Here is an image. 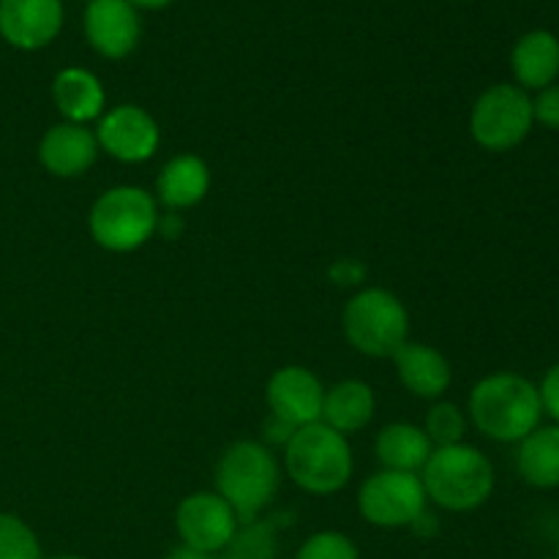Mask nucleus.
I'll list each match as a JSON object with an SVG mask.
<instances>
[{
    "instance_id": "nucleus-14",
    "label": "nucleus",
    "mask_w": 559,
    "mask_h": 559,
    "mask_svg": "<svg viewBox=\"0 0 559 559\" xmlns=\"http://www.w3.org/2000/svg\"><path fill=\"white\" fill-rule=\"evenodd\" d=\"M98 153H102V147H98L96 131L80 123H66V120L49 126L38 142L41 167L63 180L85 175L96 164Z\"/></svg>"
},
{
    "instance_id": "nucleus-25",
    "label": "nucleus",
    "mask_w": 559,
    "mask_h": 559,
    "mask_svg": "<svg viewBox=\"0 0 559 559\" xmlns=\"http://www.w3.org/2000/svg\"><path fill=\"white\" fill-rule=\"evenodd\" d=\"M295 559H360V549L349 535L338 530H322L300 544Z\"/></svg>"
},
{
    "instance_id": "nucleus-1",
    "label": "nucleus",
    "mask_w": 559,
    "mask_h": 559,
    "mask_svg": "<svg viewBox=\"0 0 559 559\" xmlns=\"http://www.w3.org/2000/svg\"><path fill=\"white\" fill-rule=\"evenodd\" d=\"M467 415L475 429L495 442H522L544 418V404L535 382L513 371H497L475 382Z\"/></svg>"
},
{
    "instance_id": "nucleus-31",
    "label": "nucleus",
    "mask_w": 559,
    "mask_h": 559,
    "mask_svg": "<svg viewBox=\"0 0 559 559\" xmlns=\"http://www.w3.org/2000/svg\"><path fill=\"white\" fill-rule=\"evenodd\" d=\"M49 559H85V557H80V555H58V557H49Z\"/></svg>"
},
{
    "instance_id": "nucleus-17",
    "label": "nucleus",
    "mask_w": 559,
    "mask_h": 559,
    "mask_svg": "<svg viewBox=\"0 0 559 559\" xmlns=\"http://www.w3.org/2000/svg\"><path fill=\"white\" fill-rule=\"evenodd\" d=\"M52 102L66 123L87 126L104 115L107 91L91 69L66 66L52 80Z\"/></svg>"
},
{
    "instance_id": "nucleus-18",
    "label": "nucleus",
    "mask_w": 559,
    "mask_h": 559,
    "mask_svg": "<svg viewBox=\"0 0 559 559\" xmlns=\"http://www.w3.org/2000/svg\"><path fill=\"white\" fill-rule=\"evenodd\" d=\"M511 71L516 80L513 85L527 93L555 85L559 76V38L544 27L519 36L511 49Z\"/></svg>"
},
{
    "instance_id": "nucleus-28",
    "label": "nucleus",
    "mask_w": 559,
    "mask_h": 559,
    "mask_svg": "<svg viewBox=\"0 0 559 559\" xmlns=\"http://www.w3.org/2000/svg\"><path fill=\"white\" fill-rule=\"evenodd\" d=\"M156 233H164V235H167V238L175 240L180 233H183V218H180L178 213H173V211H169V222L164 216H158Z\"/></svg>"
},
{
    "instance_id": "nucleus-5",
    "label": "nucleus",
    "mask_w": 559,
    "mask_h": 559,
    "mask_svg": "<svg viewBox=\"0 0 559 559\" xmlns=\"http://www.w3.org/2000/svg\"><path fill=\"white\" fill-rule=\"evenodd\" d=\"M158 202L142 186H112L96 197L87 213L93 243L112 254H131L156 235Z\"/></svg>"
},
{
    "instance_id": "nucleus-10",
    "label": "nucleus",
    "mask_w": 559,
    "mask_h": 559,
    "mask_svg": "<svg viewBox=\"0 0 559 559\" xmlns=\"http://www.w3.org/2000/svg\"><path fill=\"white\" fill-rule=\"evenodd\" d=\"M240 522L233 508L216 491H194L175 508V530L180 544L205 555H222L229 549Z\"/></svg>"
},
{
    "instance_id": "nucleus-32",
    "label": "nucleus",
    "mask_w": 559,
    "mask_h": 559,
    "mask_svg": "<svg viewBox=\"0 0 559 559\" xmlns=\"http://www.w3.org/2000/svg\"><path fill=\"white\" fill-rule=\"evenodd\" d=\"M213 559H238L235 555H229V551H222V555H216Z\"/></svg>"
},
{
    "instance_id": "nucleus-15",
    "label": "nucleus",
    "mask_w": 559,
    "mask_h": 559,
    "mask_svg": "<svg viewBox=\"0 0 559 559\" xmlns=\"http://www.w3.org/2000/svg\"><path fill=\"white\" fill-rule=\"evenodd\" d=\"M393 366L404 391L426 402H440L453 382L451 360L429 344L404 342L393 355Z\"/></svg>"
},
{
    "instance_id": "nucleus-34",
    "label": "nucleus",
    "mask_w": 559,
    "mask_h": 559,
    "mask_svg": "<svg viewBox=\"0 0 559 559\" xmlns=\"http://www.w3.org/2000/svg\"><path fill=\"white\" fill-rule=\"evenodd\" d=\"M544 559H557V557H544Z\"/></svg>"
},
{
    "instance_id": "nucleus-6",
    "label": "nucleus",
    "mask_w": 559,
    "mask_h": 559,
    "mask_svg": "<svg viewBox=\"0 0 559 559\" xmlns=\"http://www.w3.org/2000/svg\"><path fill=\"white\" fill-rule=\"evenodd\" d=\"M344 338L366 358H393L409 342V311L399 295L385 287H366L347 300L342 311Z\"/></svg>"
},
{
    "instance_id": "nucleus-33",
    "label": "nucleus",
    "mask_w": 559,
    "mask_h": 559,
    "mask_svg": "<svg viewBox=\"0 0 559 559\" xmlns=\"http://www.w3.org/2000/svg\"><path fill=\"white\" fill-rule=\"evenodd\" d=\"M555 557L559 559V540H557V551H555Z\"/></svg>"
},
{
    "instance_id": "nucleus-16",
    "label": "nucleus",
    "mask_w": 559,
    "mask_h": 559,
    "mask_svg": "<svg viewBox=\"0 0 559 559\" xmlns=\"http://www.w3.org/2000/svg\"><path fill=\"white\" fill-rule=\"evenodd\" d=\"M211 167L194 153L169 158L156 178V202L167 211H191L211 194Z\"/></svg>"
},
{
    "instance_id": "nucleus-9",
    "label": "nucleus",
    "mask_w": 559,
    "mask_h": 559,
    "mask_svg": "<svg viewBox=\"0 0 559 559\" xmlns=\"http://www.w3.org/2000/svg\"><path fill=\"white\" fill-rule=\"evenodd\" d=\"M98 147L120 164H145L162 145L156 118L140 104H118L96 120Z\"/></svg>"
},
{
    "instance_id": "nucleus-29",
    "label": "nucleus",
    "mask_w": 559,
    "mask_h": 559,
    "mask_svg": "<svg viewBox=\"0 0 559 559\" xmlns=\"http://www.w3.org/2000/svg\"><path fill=\"white\" fill-rule=\"evenodd\" d=\"M213 557L216 555H205V551H197V549H191V546L178 544L175 549L167 551V557L164 559H213Z\"/></svg>"
},
{
    "instance_id": "nucleus-21",
    "label": "nucleus",
    "mask_w": 559,
    "mask_h": 559,
    "mask_svg": "<svg viewBox=\"0 0 559 559\" xmlns=\"http://www.w3.org/2000/svg\"><path fill=\"white\" fill-rule=\"evenodd\" d=\"M516 469L533 489H559V426H538L519 442Z\"/></svg>"
},
{
    "instance_id": "nucleus-12",
    "label": "nucleus",
    "mask_w": 559,
    "mask_h": 559,
    "mask_svg": "<svg viewBox=\"0 0 559 559\" xmlns=\"http://www.w3.org/2000/svg\"><path fill=\"white\" fill-rule=\"evenodd\" d=\"M325 385L306 366H282L265 385V402L273 418L284 420L293 429L320 424Z\"/></svg>"
},
{
    "instance_id": "nucleus-30",
    "label": "nucleus",
    "mask_w": 559,
    "mask_h": 559,
    "mask_svg": "<svg viewBox=\"0 0 559 559\" xmlns=\"http://www.w3.org/2000/svg\"><path fill=\"white\" fill-rule=\"evenodd\" d=\"M129 3L134 5L136 11H162V9H169L175 0H129Z\"/></svg>"
},
{
    "instance_id": "nucleus-2",
    "label": "nucleus",
    "mask_w": 559,
    "mask_h": 559,
    "mask_svg": "<svg viewBox=\"0 0 559 559\" xmlns=\"http://www.w3.org/2000/svg\"><path fill=\"white\" fill-rule=\"evenodd\" d=\"M420 480L429 502L451 513L478 511L491 500L497 486L489 456L467 442L435 448L420 469Z\"/></svg>"
},
{
    "instance_id": "nucleus-22",
    "label": "nucleus",
    "mask_w": 559,
    "mask_h": 559,
    "mask_svg": "<svg viewBox=\"0 0 559 559\" xmlns=\"http://www.w3.org/2000/svg\"><path fill=\"white\" fill-rule=\"evenodd\" d=\"M424 431L431 440L435 448H448L464 442V435H467V415L462 413V407L453 402H435L431 409L426 413Z\"/></svg>"
},
{
    "instance_id": "nucleus-3",
    "label": "nucleus",
    "mask_w": 559,
    "mask_h": 559,
    "mask_svg": "<svg viewBox=\"0 0 559 559\" xmlns=\"http://www.w3.org/2000/svg\"><path fill=\"white\" fill-rule=\"evenodd\" d=\"M276 456L267 445L257 440H238L224 448L216 462V495L235 511L240 524L257 522L278 491Z\"/></svg>"
},
{
    "instance_id": "nucleus-7",
    "label": "nucleus",
    "mask_w": 559,
    "mask_h": 559,
    "mask_svg": "<svg viewBox=\"0 0 559 559\" xmlns=\"http://www.w3.org/2000/svg\"><path fill=\"white\" fill-rule=\"evenodd\" d=\"M533 126V96L513 82L486 87L469 112V134L489 153H508L519 147Z\"/></svg>"
},
{
    "instance_id": "nucleus-11",
    "label": "nucleus",
    "mask_w": 559,
    "mask_h": 559,
    "mask_svg": "<svg viewBox=\"0 0 559 559\" xmlns=\"http://www.w3.org/2000/svg\"><path fill=\"white\" fill-rule=\"evenodd\" d=\"M85 41L107 60H123L142 41V16L129 0H87L82 16Z\"/></svg>"
},
{
    "instance_id": "nucleus-8",
    "label": "nucleus",
    "mask_w": 559,
    "mask_h": 559,
    "mask_svg": "<svg viewBox=\"0 0 559 559\" xmlns=\"http://www.w3.org/2000/svg\"><path fill=\"white\" fill-rule=\"evenodd\" d=\"M424 480L413 473L380 469L369 475L358 489V513L380 530L413 527L426 513Z\"/></svg>"
},
{
    "instance_id": "nucleus-4",
    "label": "nucleus",
    "mask_w": 559,
    "mask_h": 559,
    "mask_svg": "<svg viewBox=\"0 0 559 559\" xmlns=\"http://www.w3.org/2000/svg\"><path fill=\"white\" fill-rule=\"evenodd\" d=\"M284 469L300 491L328 497L342 491L355 473L349 440L331 426L311 424L295 431L284 445Z\"/></svg>"
},
{
    "instance_id": "nucleus-24",
    "label": "nucleus",
    "mask_w": 559,
    "mask_h": 559,
    "mask_svg": "<svg viewBox=\"0 0 559 559\" xmlns=\"http://www.w3.org/2000/svg\"><path fill=\"white\" fill-rule=\"evenodd\" d=\"M227 551L238 559H276V527L262 519L240 524Z\"/></svg>"
},
{
    "instance_id": "nucleus-26",
    "label": "nucleus",
    "mask_w": 559,
    "mask_h": 559,
    "mask_svg": "<svg viewBox=\"0 0 559 559\" xmlns=\"http://www.w3.org/2000/svg\"><path fill=\"white\" fill-rule=\"evenodd\" d=\"M533 118L544 129L559 131V82L538 91V96L533 98Z\"/></svg>"
},
{
    "instance_id": "nucleus-23",
    "label": "nucleus",
    "mask_w": 559,
    "mask_h": 559,
    "mask_svg": "<svg viewBox=\"0 0 559 559\" xmlns=\"http://www.w3.org/2000/svg\"><path fill=\"white\" fill-rule=\"evenodd\" d=\"M0 559H44L38 535L14 513H0Z\"/></svg>"
},
{
    "instance_id": "nucleus-27",
    "label": "nucleus",
    "mask_w": 559,
    "mask_h": 559,
    "mask_svg": "<svg viewBox=\"0 0 559 559\" xmlns=\"http://www.w3.org/2000/svg\"><path fill=\"white\" fill-rule=\"evenodd\" d=\"M538 393L540 404H544V415H549V418L559 426V360L544 374Z\"/></svg>"
},
{
    "instance_id": "nucleus-13",
    "label": "nucleus",
    "mask_w": 559,
    "mask_h": 559,
    "mask_svg": "<svg viewBox=\"0 0 559 559\" xmlns=\"http://www.w3.org/2000/svg\"><path fill=\"white\" fill-rule=\"evenodd\" d=\"M63 22V0H0V38L20 52L49 47Z\"/></svg>"
},
{
    "instance_id": "nucleus-20",
    "label": "nucleus",
    "mask_w": 559,
    "mask_h": 559,
    "mask_svg": "<svg viewBox=\"0 0 559 559\" xmlns=\"http://www.w3.org/2000/svg\"><path fill=\"white\" fill-rule=\"evenodd\" d=\"M374 453L382 469L420 475V469L426 467L429 456L435 453V445L426 437L424 426L396 420V424L382 426L374 440Z\"/></svg>"
},
{
    "instance_id": "nucleus-19",
    "label": "nucleus",
    "mask_w": 559,
    "mask_h": 559,
    "mask_svg": "<svg viewBox=\"0 0 559 559\" xmlns=\"http://www.w3.org/2000/svg\"><path fill=\"white\" fill-rule=\"evenodd\" d=\"M377 413L374 388L364 380H342L325 388L322 399V424L331 426L338 435L349 437L366 429Z\"/></svg>"
}]
</instances>
